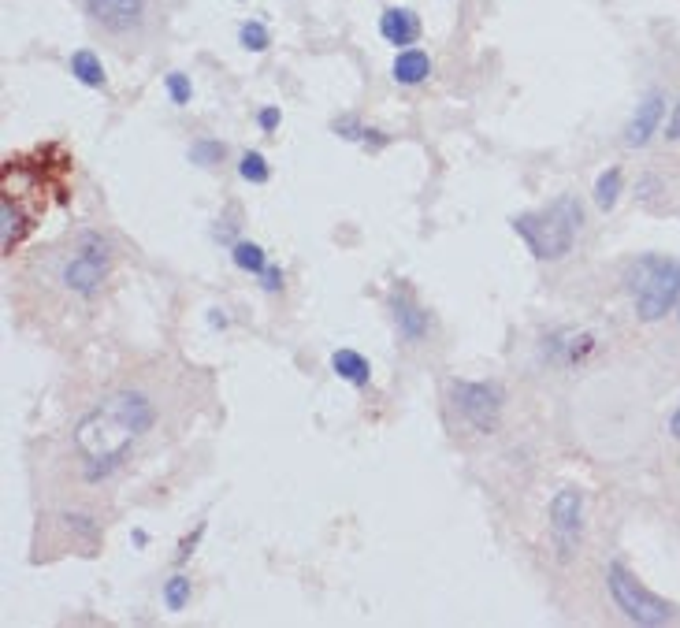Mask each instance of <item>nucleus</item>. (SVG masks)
Listing matches in <instances>:
<instances>
[{
	"mask_svg": "<svg viewBox=\"0 0 680 628\" xmlns=\"http://www.w3.org/2000/svg\"><path fill=\"white\" fill-rule=\"evenodd\" d=\"M153 420H157V409L138 391H116L105 402L86 409L71 432L75 454L86 465V480L93 484V480H105L108 472H116L127 450L153 428Z\"/></svg>",
	"mask_w": 680,
	"mask_h": 628,
	"instance_id": "f257e3e1",
	"label": "nucleus"
},
{
	"mask_svg": "<svg viewBox=\"0 0 680 628\" xmlns=\"http://www.w3.org/2000/svg\"><path fill=\"white\" fill-rule=\"evenodd\" d=\"M510 223L536 261H562L576 242V231L584 223V209H580V201L573 194H558L543 209L521 212Z\"/></svg>",
	"mask_w": 680,
	"mask_h": 628,
	"instance_id": "f03ea898",
	"label": "nucleus"
},
{
	"mask_svg": "<svg viewBox=\"0 0 680 628\" xmlns=\"http://www.w3.org/2000/svg\"><path fill=\"white\" fill-rule=\"evenodd\" d=\"M628 294L636 301V316L654 324L680 301V261L666 253H643L625 272Z\"/></svg>",
	"mask_w": 680,
	"mask_h": 628,
	"instance_id": "7ed1b4c3",
	"label": "nucleus"
},
{
	"mask_svg": "<svg viewBox=\"0 0 680 628\" xmlns=\"http://www.w3.org/2000/svg\"><path fill=\"white\" fill-rule=\"evenodd\" d=\"M606 588H610V599L617 602V610H621L628 621H636V625L654 628L673 621V606H669L666 599H658L654 591L643 588L640 580L628 573L621 562L606 565Z\"/></svg>",
	"mask_w": 680,
	"mask_h": 628,
	"instance_id": "20e7f679",
	"label": "nucleus"
},
{
	"mask_svg": "<svg viewBox=\"0 0 680 628\" xmlns=\"http://www.w3.org/2000/svg\"><path fill=\"white\" fill-rule=\"evenodd\" d=\"M108 268H112V246H108V238L86 231V235L79 238L75 257L64 264L60 279H64V287L71 290V294L93 298V294L101 290V283H105Z\"/></svg>",
	"mask_w": 680,
	"mask_h": 628,
	"instance_id": "39448f33",
	"label": "nucleus"
},
{
	"mask_svg": "<svg viewBox=\"0 0 680 628\" xmlns=\"http://www.w3.org/2000/svg\"><path fill=\"white\" fill-rule=\"evenodd\" d=\"M450 394H454V409H458L461 420L469 424L472 432H480V435L498 432V420H502V391H498L495 383L454 380Z\"/></svg>",
	"mask_w": 680,
	"mask_h": 628,
	"instance_id": "423d86ee",
	"label": "nucleus"
},
{
	"mask_svg": "<svg viewBox=\"0 0 680 628\" xmlns=\"http://www.w3.org/2000/svg\"><path fill=\"white\" fill-rule=\"evenodd\" d=\"M547 524L558 554L573 558V550L580 547V532H584V495H580V487H562L558 495L550 498Z\"/></svg>",
	"mask_w": 680,
	"mask_h": 628,
	"instance_id": "0eeeda50",
	"label": "nucleus"
},
{
	"mask_svg": "<svg viewBox=\"0 0 680 628\" xmlns=\"http://www.w3.org/2000/svg\"><path fill=\"white\" fill-rule=\"evenodd\" d=\"M86 15L112 34H127L142 23L145 0H86Z\"/></svg>",
	"mask_w": 680,
	"mask_h": 628,
	"instance_id": "6e6552de",
	"label": "nucleus"
},
{
	"mask_svg": "<svg viewBox=\"0 0 680 628\" xmlns=\"http://www.w3.org/2000/svg\"><path fill=\"white\" fill-rule=\"evenodd\" d=\"M662 112H666V97L662 93H647L640 105H636V112H632V119H628L625 127V145H632V149H640V145H647L658 134V123H662Z\"/></svg>",
	"mask_w": 680,
	"mask_h": 628,
	"instance_id": "1a4fd4ad",
	"label": "nucleus"
},
{
	"mask_svg": "<svg viewBox=\"0 0 680 628\" xmlns=\"http://www.w3.org/2000/svg\"><path fill=\"white\" fill-rule=\"evenodd\" d=\"M30 227H34V220L23 212L19 197L12 190H4V197H0V246H4V253H15V249L23 246Z\"/></svg>",
	"mask_w": 680,
	"mask_h": 628,
	"instance_id": "9d476101",
	"label": "nucleus"
},
{
	"mask_svg": "<svg viewBox=\"0 0 680 628\" xmlns=\"http://www.w3.org/2000/svg\"><path fill=\"white\" fill-rule=\"evenodd\" d=\"M420 15L413 8H387L380 15V34L394 49H413L420 41Z\"/></svg>",
	"mask_w": 680,
	"mask_h": 628,
	"instance_id": "9b49d317",
	"label": "nucleus"
},
{
	"mask_svg": "<svg viewBox=\"0 0 680 628\" xmlns=\"http://www.w3.org/2000/svg\"><path fill=\"white\" fill-rule=\"evenodd\" d=\"M391 309H394V324H398V331H402V339H406V342H420L424 335H428V328H432V316H428V309H424V305H417V301H413V294H409V290H398V294H394Z\"/></svg>",
	"mask_w": 680,
	"mask_h": 628,
	"instance_id": "f8f14e48",
	"label": "nucleus"
},
{
	"mask_svg": "<svg viewBox=\"0 0 680 628\" xmlns=\"http://www.w3.org/2000/svg\"><path fill=\"white\" fill-rule=\"evenodd\" d=\"M432 75V56L424 49H398L391 64V79L398 86H420V82Z\"/></svg>",
	"mask_w": 680,
	"mask_h": 628,
	"instance_id": "ddd939ff",
	"label": "nucleus"
},
{
	"mask_svg": "<svg viewBox=\"0 0 680 628\" xmlns=\"http://www.w3.org/2000/svg\"><path fill=\"white\" fill-rule=\"evenodd\" d=\"M331 368H335L339 380L354 383V387H368V380H372V365H368V357L357 354V350H335V354H331Z\"/></svg>",
	"mask_w": 680,
	"mask_h": 628,
	"instance_id": "4468645a",
	"label": "nucleus"
},
{
	"mask_svg": "<svg viewBox=\"0 0 680 628\" xmlns=\"http://www.w3.org/2000/svg\"><path fill=\"white\" fill-rule=\"evenodd\" d=\"M71 75H75L82 86H90V90H101V86H105V64H101V56L93 53V49L71 53Z\"/></svg>",
	"mask_w": 680,
	"mask_h": 628,
	"instance_id": "2eb2a0df",
	"label": "nucleus"
},
{
	"mask_svg": "<svg viewBox=\"0 0 680 628\" xmlns=\"http://www.w3.org/2000/svg\"><path fill=\"white\" fill-rule=\"evenodd\" d=\"M231 261H235V268H242V272L249 275H264L268 253H264L257 242H235V246H231Z\"/></svg>",
	"mask_w": 680,
	"mask_h": 628,
	"instance_id": "dca6fc26",
	"label": "nucleus"
},
{
	"mask_svg": "<svg viewBox=\"0 0 680 628\" xmlns=\"http://www.w3.org/2000/svg\"><path fill=\"white\" fill-rule=\"evenodd\" d=\"M621 183H625L621 168H606L599 175V183H595V205H599L602 212H610L617 205V197H621Z\"/></svg>",
	"mask_w": 680,
	"mask_h": 628,
	"instance_id": "f3484780",
	"label": "nucleus"
},
{
	"mask_svg": "<svg viewBox=\"0 0 680 628\" xmlns=\"http://www.w3.org/2000/svg\"><path fill=\"white\" fill-rule=\"evenodd\" d=\"M238 175H242L249 186H264L268 179H272V168H268L264 153L249 149V153H242V160H238Z\"/></svg>",
	"mask_w": 680,
	"mask_h": 628,
	"instance_id": "a211bd4d",
	"label": "nucleus"
},
{
	"mask_svg": "<svg viewBox=\"0 0 680 628\" xmlns=\"http://www.w3.org/2000/svg\"><path fill=\"white\" fill-rule=\"evenodd\" d=\"M238 41H242V49H249V53H264L268 45H272V34H268V27L264 23H242L238 27Z\"/></svg>",
	"mask_w": 680,
	"mask_h": 628,
	"instance_id": "6ab92c4d",
	"label": "nucleus"
},
{
	"mask_svg": "<svg viewBox=\"0 0 680 628\" xmlns=\"http://www.w3.org/2000/svg\"><path fill=\"white\" fill-rule=\"evenodd\" d=\"M186 602H190V576L175 573L168 584H164V606H168V610H183Z\"/></svg>",
	"mask_w": 680,
	"mask_h": 628,
	"instance_id": "aec40b11",
	"label": "nucleus"
},
{
	"mask_svg": "<svg viewBox=\"0 0 680 628\" xmlns=\"http://www.w3.org/2000/svg\"><path fill=\"white\" fill-rule=\"evenodd\" d=\"M223 153H227L223 142H212V138H201V142L190 145V160H194V164H220Z\"/></svg>",
	"mask_w": 680,
	"mask_h": 628,
	"instance_id": "412c9836",
	"label": "nucleus"
},
{
	"mask_svg": "<svg viewBox=\"0 0 680 628\" xmlns=\"http://www.w3.org/2000/svg\"><path fill=\"white\" fill-rule=\"evenodd\" d=\"M164 86H168V97L171 105H190V97H194V86H190V79L186 75H179V71H171L168 79H164Z\"/></svg>",
	"mask_w": 680,
	"mask_h": 628,
	"instance_id": "4be33fe9",
	"label": "nucleus"
},
{
	"mask_svg": "<svg viewBox=\"0 0 680 628\" xmlns=\"http://www.w3.org/2000/svg\"><path fill=\"white\" fill-rule=\"evenodd\" d=\"M365 131H368V127H361V123H357V116H339V119H335V134H339V138H346V142H361V138H365Z\"/></svg>",
	"mask_w": 680,
	"mask_h": 628,
	"instance_id": "5701e85b",
	"label": "nucleus"
},
{
	"mask_svg": "<svg viewBox=\"0 0 680 628\" xmlns=\"http://www.w3.org/2000/svg\"><path fill=\"white\" fill-rule=\"evenodd\" d=\"M67 524H71V528H75V532H79V536H86L93 543V539L101 536V528H97V524H93V517H82V513H75V517H67Z\"/></svg>",
	"mask_w": 680,
	"mask_h": 628,
	"instance_id": "b1692460",
	"label": "nucleus"
},
{
	"mask_svg": "<svg viewBox=\"0 0 680 628\" xmlns=\"http://www.w3.org/2000/svg\"><path fill=\"white\" fill-rule=\"evenodd\" d=\"M279 123H283V112H279V108H261V112H257V127H261L264 134H272Z\"/></svg>",
	"mask_w": 680,
	"mask_h": 628,
	"instance_id": "393cba45",
	"label": "nucleus"
},
{
	"mask_svg": "<svg viewBox=\"0 0 680 628\" xmlns=\"http://www.w3.org/2000/svg\"><path fill=\"white\" fill-rule=\"evenodd\" d=\"M201 536H205V524H197V528H194V536H186V539H183V543H179V554H175V562L183 565V562H186V558H190V554H194V547H197V539H201Z\"/></svg>",
	"mask_w": 680,
	"mask_h": 628,
	"instance_id": "a878e982",
	"label": "nucleus"
},
{
	"mask_svg": "<svg viewBox=\"0 0 680 628\" xmlns=\"http://www.w3.org/2000/svg\"><path fill=\"white\" fill-rule=\"evenodd\" d=\"M261 279H264L261 287L268 290V294H275V290H283V268H275V264H268Z\"/></svg>",
	"mask_w": 680,
	"mask_h": 628,
	"instance_id": "bb28decb",
	"label": "nucleus"
},
{
	"mask_svg": "<svg viewBox=\"0 0 680 628\" xmlns=\"http://www.w3.org/2000/svg\"><path fill=\"white\" fill-rule=\"evenodd\" d=\"M666 138H673V142H680V101H677V105H673V116H669Z\"/></svg>",
	"mask_w": 680,
	"mask_h": 628,
	"instance_id": "cd10ccee",
	"label": "nucleus"
},
{
	"mask_svg": "<svg viewBox=\"0 0 680 628\" xmlns=\"http://www.w3.org/2000/svg\"><path fill=\"white\" fill-rule=\"evenodd\" d=\"M669 435H673V439L680 443V406H677V413L669 417Z\"/></svg>",
	"mask_w": 680,
	"mask_h": 628,
	"instance_id": "c85d7f7f",
	"label": "nucleus"
}]
</instances>
